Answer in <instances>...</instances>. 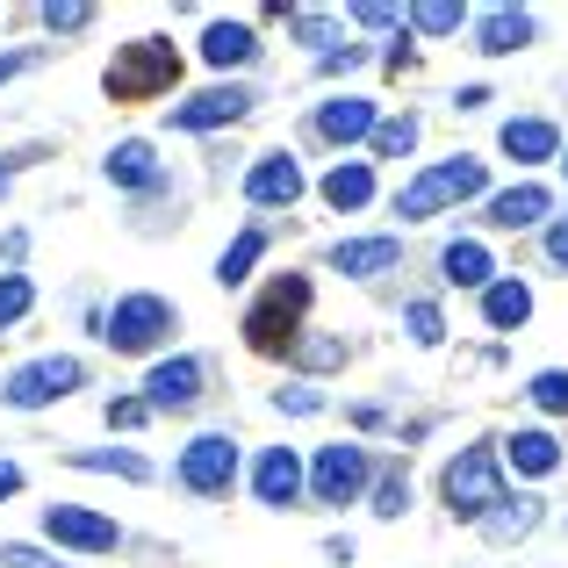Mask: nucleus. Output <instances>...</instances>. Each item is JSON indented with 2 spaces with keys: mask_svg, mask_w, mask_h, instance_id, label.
<instances>
[{
  "mask_svg": "<svg viewBox=\"0 0 568 568\" xmlns=\"http://www.w3.org/2000/svg\"><path fill=\"white\" fill-rule=\"evenodd\" d=\"M173 72H181V58H173V43H159V37H138V43H123V51L109 58V101H152V94H166L173 87Z\"/></svg>",
  "mask_w": 568,
  "mask_h": 568,
  "instance_id": "nucleus-1",
  "label": "nucleus"
},
{
  "mask_svg": "<svg viewBox=\"0 0 568 568\" xmlns=\"http://www.w3.org/2000/svg\"><path fill=\"white\" fill-rule=\"evenodd\" d=\"M439 497L454 518H489L504 504V468H497V446H468L454 468L439 475Z\"/></svg>",
  "mask_w": 568,
  "mask_h": 568,
  "instance_id": "nucleus-2",
  "label": "nucleus"
},
{
  "mask_svg": "<svg viewBox=\"0 0 568 568\" xmlns=\"http://www.w3.org/2000/svg\"><path fill=\"white\" fill-rule=\"evenodd\" d=\"M310 310V281L303 274H281L274 288L252 303V317H245V338L260 353H295V317Z\"/></svg>",
  "mask_w": 568,
  "mask_h": 568,
  "instance_id": "nucleus-3",
  "label": "nucleus"
},
{
  "mask_svg": "<svg viewBox=\"0 0 568 568\" xmlns=\"http://www.w3.org/2000/svg\"><path fill=\"white\" fill-rule=\"evenodd\" d=\"M468 194H483V159H446V166L417 173V181L396 194V216H432V209H454V202H468Z\"/></svg>",
  "mask_w": 568,
  "mask_h": 568,
  "instance_id": "nucleus-4",
  "label": "nucleus"
},
{
  "mask_svg": "<svg viewBox=\"0 0 568 568\" xmlns=\"http://www.w3.org/2000/svg\"><path fill=\"white\" fill-rule=\"evenodd\" d=\"M166 332H173V303L166 295H123V303L101 317V338H109L115 353H152Z\"/></svg>",
  "mask_w": 568,
  "mask_h": 568,
  "instance_id": "nucleus-5",
  "label": "nucleus"
},
{
  "mask_svg": "<svg viewBox=\"0 0 568 568\" xmlns=\"http://www.w3.org/2000/svg\"><path fill=\"white\" fill-rule=\"evenodd\" d=\"M72 388H80V361H72V353H51V361L14 367V375L0 382V403H8V410H43V403L72 396Z\"/></svg>",
  "mask_w": 568,
  "mask_h": 568,
  "instance_id": "nucleus-6",
  "label": "nucleus"
},
{
  "mask_svg": "<svg viewBox=\"0 0 568 568\" xmlns=\"http://www.w3.org/2000/svg\"><path fill=\"white\" fill-rule=\"evenodd\" d=\"M367 483V446L338 439V446H317V460H310V497L317 504H353Z\"/></svg>",
  "mask_w": 568,
  "mask_h": 568,
  "instance_id": "nucleus-7",
  "label": "nucleus"
},
{
  "mask_svg": "<svg viewBox=\"0 0 568 568\" xmlns=\"http://www.w3.org/2000/svg\"><path fill=\"white\" fill-rule=\"evenodd\" d=\"M181 483L194 489V497H223V489L237 483V439H223V432H202V439H187Z\"/></svg>",
  "mask_w": 568,
  "mask_h": 568,
  "instance_id": "nucleus-8",
  "label": "nucleus"
},
{
  "mask_svg": "<svg viewBox=\"0 0 568 568\" xmlns=\"http://www.w3.org/2000/svg\"><path fill=\"white\" fill-rule=\"evenodd\" d=\"M43 532H51L58 547H80V555H109L123 532H115V518L87 511V504H43Z\"/></svg>",
  "mask_w": 568,
  "mask_h": 568,
  "instance_id": "nucleus-9",
  "label": "nucleus"
},
{
  "mask_svg": "<svg viewBox=\"0 0 568 568\" xmlns=\"http://www.w3.org/2000/svg\"><path fill=\"white\" fill-rule=\"evenodd\" d=\"M202 396V361H159L152 375H144V410H187V403Z\"/></svg>",
  "mask_w": 568,
  "mask_h": 568,
  "instance_id": "nucleus-10",
  "label": "nucleus"
},
{
  "mask_svg": "<svg viewBox=\"0 0 568 568\" xmlns=\"http://www.w3.org/2000/svg\"><path fill=\"white\" fill-rule=\"evenodd\" d=\"M303 483H310V475H303V460H295V446H266L260 468H252V497L274 504V511L303 497Z\"/></svg>",
  "mask_w": 568,
  "mask_h": 568,
  "instance_id": "nucleus-11",
  "label": "nucleus"
},
{
  "mask_svg": "<svg viewBox=\"0 0 568 568\" xmlns=\"http://www.w3.org/2000/svg\"><path fill=\"white\" fill-rule=\"evenodd\" d=\"M245 109H252V87H209V94L173 109V130H216V123H237Z\"/></svg>",
  "mask_w": 568,
  "mask_h": 568,
  "instance_id": "nucleus-12",
  "label": "nucleus"
},
{
  "mask_svg": "<svg viewBox=\"0 0 568 568\" xmlns=\"http://www.w3.org/2000/svg\"><path fill=\"white\" fill-rule=\"evenodd\" d=\"M245 194H252V202H260V209H288L295 194H303V166H295L288 152H266L260 166L245 173Z\"/></svg>",
  "mask_w": 568,
  "mask_h": 568,
  "instance_id": "nucleus-13",
  "label": "nucleus"
},
{
  "mask_svg": "<svg viewBox=\"0 0 568 568\" xmlns=\"http://www.w3.org/2000/svg\"><path fill=\"white\" fill-rule=\"evenodd\" d=\"M101 166H109L115 187H159V181H166V166H159V152L144 138H123L109 159H101Z\"/></svg>",
  "mask_w": 568,
  "mask_h": 568,
  "instance_id": "nucleus-14",
  "label": "nucleus"
},
{
  "mask_svg": "<svg viewBox=\"0 0 568 568\" xmlns=\"http://www.w3.org/2000/svg\"><path fill=\"white\" fill-rule=\"evenodd\" d=\"M396 260H403V245H396V237H346V245L332 252V266H338V274H353V281L388 274Z\"/></svg>",
  "mask_w": 568,
  "mask_h": 568,
  "instance_id": "nucleus-15",
  "label": "nucleus"
},
{
  "mask_svg": "<svg viewBox=\"0 0 568 568\" xmlns=\"http://www.w3.org/2000/svg\"><path fill=\"white\" fill-rule=\"evenodd\" d=\"M547 209H555V194L547 187H504L497 202H489V223L497 231H526V223H540Z\"/></svg>",
  "mask_w": 568,
  "mask_h": 568,
  "instance_id": "nucleus-16",
  "label": "nucleus"
},
{
  "mask_svg": "<svg viewBox=\"0 0 568 568\" xmlns=\"http://www.w3.org/2000/svg\"><path fill=\"white\" fill-rule=\"evenodd\" d=\"M317 130H324L332 144L375 138V109H367V101H324V109H317Z\"/></svg>",
  "mask_w": 568,
  "mask_h": 568,
  "instance_id": "nucleus-17",
  "label": "nucleus"
},
{
  "mask_svg": "<svg viewBox=\"0 0 568 568\" xmlns=\"http://www.w3.org/2000/svg\"><path fill=\"white\" fill-rule=\"evenodd\" d=\"M439 266H446V281H454V288H489V274H497V266H489V252L475 245V237H454V245L439 252Z\"/></svg>",
  "mask_w": 568,
  "mask_h": 568,
  "instance_id": "nucleus-18",
  "label": "nucleus"
},
{
  "mask_svg": "<svg viewBox=\"0 0 568 568\" xmlns=\"http://www.w3.org/2000/svg\"><path fill=\"white\" fill-rule=\"evenodd\" d=\"M526 43H532V14H526V8H497V14H483V51H489V58L526 51Z\"/></svg>",
  "mask_w": 568,
  "mask_h": 568,
  "instance_id": "nucleus-19",
  "label": "nucleus"
},
{
  "mask_svg": "<svg viewBox=\"0 0 568 568\" xmlns=\"http://www.w3.org/2000/svg\"><path fill=\"white\" fill-rule=\"evenodd\" d=\"M483 317L497 324V332L526 324V317H532V295H526V281H489V288H483Z\"/></svg>",
  "mask_w": 568,
  "mask_h": 568,
  "instance_id": "nucleus-20",
  "label": "nucleus"
},
{
  "mask_svg": "<svg viewBox=\"0 0 568 568\" xmlns=\"http://www.w3.org/2000/svg\"><path fill=\"white\" fill-rule=\"evenodd\" d=\"M555 123H540V115H518V123H504V152H511V159H526V166H532V159H555Z\"/></svg>",
  "mask_w": 568,
  "mask_h": 568,
  "instance_id": "nucleus-21",
  "label": "nucleus"
},
{
  "mask_svg": "<svg viewBox=\"0 0 568 568\" xmlns=\"http://www.w3.org/2000/svg\"><path fill=\"white\" fill-rule=\"evenodd\" d=\"M532 526H540V497H511V504H497V511H489L483 518V532H489V540H526V532Z\"/></svg>",
  "mask_w": 568,
  "mask_h": 568,
  "instance_id": "nucleus-22",
  "label": "nucleus"
},
{
  "mask_svg": "<svg viewBox=\"0 0 568 568\" xmlns=\"http://www.w3.org/2000/svg\"><path fill=\"white\" fill-rule=\"evenodd\" d=\"M324 202H332V209H367V202H375V173H367V166H332V173H324Z\"/></svg>",
  "mask_w": 568,
  "mask_h": 568,
  "instance_id": "nucleus-23",
  "label": "nucleus"
},
{
  "mask_svg": "<svg viewBox=\"0 0 568 568\" xmlns=\"http://www.w3.org/2000/svg\"><path fill=\"white\" fill-rule=\"evenodd\" d=\"M72 468H87V475H130V483H152V460L144 454H123V446H87V454H72Z\"/></svg>",
  "mask_w": 568,
  "mask_h": 568,
  "instance_id": "nucleus-24",
  "label": "nucleus"
},
{
  "mask_svg": "<svg viewBox=\"0 0 568 568\" xmlns=\"http://www.w3.org/2000/svg\"><path fill=\"white\" fill-rule=\"evenodd\" d=\"M252 51H260V43H252L245 22H216V29L202 37V58H209V65H245Z\"/></svg>",
  "mask_w": 568,
  "mask_h": 568,
  "instance_id": "nucleus-25",
  "label": "nucleus"
},
{
  "mask_svg": "<svg viewBox=\"0 0 568 568\" xmlns=\"http://www.w3.org/2000/svg\"><path fill=\"white\" fill-rule=\"evenodd\" d=\"M511 460H518L526 475H555V468H561V446L547 439V432H511Z\"/></svg>",
  "mask_w": 568,
  "mask_h": 568,
  "instance_id": "nucleus-26",
  "label": "nucleus"
},
{
  "mask_svg": "<svg viewBox=\"0 0 568 568\" xmlns=\"http://www.w3.org/2000/svg\"><path fill=\"white\" fill-rule=\"evenodd\" d=\"M260 252H266V231H237L231 252L216 260V281H223V288H231V281H245L252 266H260Z\"/></svg>",
  "mask_w": 568,
  "mask_h": 568,
  "instance_id": "nucleus-27",
  "label": "nucleus"
},
{
  "mask_svg": "<svg viewBox=\"0 0 568 568\" xmlns=\"http://www.w3.org/2000/svg\"><path fill=\"white\" fill-rule=\"evenodd\" d=\"M410 22L425 29V37H454V29H460V0H417Z\"/></svg>",
  "mask_w": 568,
  "mask_h": 568,
  "instance_id": "nucleus-28",
  "label": "nucleus"
},
{
  "mask_svg": "<svg viewBox=\"0 0 568 568\" xmlns=\"http://www.w3.org/2000/svg\"><path fill=\"white\" fill-rule=\"evenodd\" d=\"M29 303H37V288H29L22 274H8V281H0V332H8L14 317H29Z\"/></svg>",
  "mask_w": 568,
  "mask_h": 568,
  "instance_id": "nucleus-29",
  "label": "nucleus"
},
{
  "mask_svg": "<svg viewBox=\"0 0 568 568\" xmlns=\"http://www.w3.org/2000/svg\"><path fill=\"white\" fill-rule=\"evenodd\" d=\"M410 144H417V123H410V115H396V123H375V152H382V159H403Z\"/></svg>",
  "mask_w": 568,
  "mask_h": 568,
  "instance_id": "nucleus-30",
  "label": "nucleus"
},
{
  "mask_svg": "<svg viewBox=\"0 0 568 568\" xmlns=\"http://www.w3.org/2000/svg\"><path fill=\"white\" fill-rule=\"evenodd\" d=\"M353 22H367V29H403L410 14H403L396 0H353Z\"/></svg>",
  "mask_w": 568,
  "mask_h": 568,
  "instance_id": "nucleus-31",
  "label": "nucleus"
},
{
  "mask_svg": "<svg viewBox=\"0 0 568 568\" xmlns=\"http://www.w3.org/2000/svg\"><path fill=\"white\" fill-rule=\"evenodd\" d=\"M87 22H94L87 0H58V8H43V29H58V37H65V29H87Z\"/></svg>",
  "mask_w": 568,
  "mask_h": 568,
  "instance_id": "nucleus-32",
  "label": "nucleus"
},
{
  "mask_svg": "<svg viewBox=\"0 0 568 568\" xmlns=\"http://www.w3.org/2000/svg\"><path fill=\"white\" fill-rule=\"evenodd\" d=\"M403 324H410V338H417V346H439V310H432V303H410V310H403Z\"/></svg>",
  "mask_w": 568,
  "mask_h": 568,
  "instance_id": "nucleus-33",
  "label": "nucleus"
},
{
  "mask_svg": "<svg viewBox=\"0 0 568 568\" xmlns=\"http://www.w3.org/2000/svg\"><path fill=\"white\" fill-rule=\"evenodd\" d=\"M375 511H382V518H403V511H410V483H403V475H382Z\"/></svg>",
  "mask_w": 568,
  "mask_h": 568,
  "instance_id": "nucleus-34",
  "label": "nucleus"
},
{
  "mask_svg": "<svg viewBox=\"0 0 568 568\" xmlns=\"http://www.w3.org/2000/svg\"><path fill=\"white\" fill-rule=\"evenodd\" d=\"M295 361H310V367H338V361H346V346H338V338H295Z\"/></svg>",
  "mask_w": 568,
  "mask_h": 568,
  "instance_id": "nucleus-35",
  "label": "nucleus"
},
{
  "mask_svg": "<svg viewBox=\"0 0 568 568\" xmlns=\"http://www.w3.org/2000/svg\"><path fill=\"white\" fill-rule=\"evenodd\" d=\"M532 403H540V410H568V375L561 367H547V375L532 382Z\"/></svg>",
  "mask_w": 568,
  "mask_h": 568,
  "instance_id": "nucleus-36",
  "label": "nucleus"
},
{
  "mask_svg": "<svg viewBox=\"0 0 568 568\" xmlns=\"http://www.w3.org/2000/svg\"><path fill=\"white\" fill-rule=\"evenodd\" d=\"M274 403H281V410H295V417H317V410H324V396H317V388H281Z\"/></svg>",
  "mask_w": 568,
  "mask_h": 568,
  "instance_id": "nucleus-37",
  "label": "nucleus"
},
{
  "mask_svg": "<svg viewBox=\"0 0 568 568\" xmlns=\"http://www.w3.org/2000/svg\"><path fill=\"white\" fill-rule=\"evenodd\" d=\"M0 561H8V568H65V561L37 555V547H0Z\"/></svg>",
  "mask_w": 568,
  "mask_h": 568,
  "instance_id": "nucleus-38",
  "label": "nucleus"
},
{
  "mask_svg": "<svg viewBox=\"0 0 568 568\" xmlns=\"http://www.w3.org/2000/svg\"><path fill=\"white\" fill-rule=\"evenodd\" d=\"M295 37H303V43H324V37H332V22H317V14H295Z\"/></svg>",
  "mask_w": 568,
  "mask_h": 568,
  "instance_id": "nucleus-39",
  "label": "nucleus"
},
{
  "mask_svg": "<svg viewBox=\"0 0 568 568\" xmlns=\"http://www.w3.org/2000/svg\"><path fill=\"white\" fill-rule=\"evenodd\" d=\"M547 260L568 266V223H555V231H547Z\"/></svg>",
  "mask_w": 568,
  "mask_h": 568,
  "instance_id": "nucleus-40",
  "label": "nucleus"
},
{
  "mask_svg": "<svg viewBox=\"0 0 568 568\" xmlns=\"http://www.w3.org/2000/svg\"><path fill=\"white\" fill-rule=\"evenodd\" d=\"M14 489H22V468H14V460H0V497H14Z\"/></svg>",
  "mask_w": 568,
  "mask_h": 568,
  "instance_id": "nucleus-41",
  "label": "nucleus"
},
{
  "mask_svg": "<svg viewBox=\"0 0 568 568\" xmlns=\"http://www.w3.org/2000/svg\"><path fill=\"white\" fill-rule=\"evenodd\" d=\"M22 65H29V51H8V58H0V87H8L14 72H22Z\"/></svg>",
  "mask_w": 568,
  "mask_h": 568,
  "instance_id": "nucleus-42",
  "label": "nucleus"
},
{
  "mask_svg": "<svg viewBox=\"0 0 568 568\" xmlns=\"http://www.w3.org/2000/svg\"><path fill=\"white\" fill-rule=\"evenodd\" d=\"M0 187H8V166H0Z\"/></svg>",
  "mask_w": 568,
  "mask_h": 568,
  "instance_id": "nucleus-43",
  "label": "nucleus"
}]
</instances>
